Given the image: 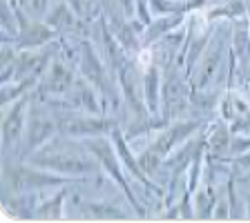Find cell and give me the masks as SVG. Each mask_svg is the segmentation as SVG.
Segmentation results:
<instances>
[{"label":"cell","mask_w":250,"mask_h":223,"mask_svg":"<svg viewBox=\"0 0 250 223\" xmlns=\"http://www.w3.org/2000/svg\"><path fill=\"white\" fill-rule=\"evenodd\" d=\"M58 134L69 139H96V136L112 134L119 127V121L109 114H89L78 109H56Z\"/></svg>","instance_id":"277c9868"},{"label":"cell","mask_w":250,"mask_h":223,"mask_svg":"<svg viewBox=\"0 0 250 223\" xmlns=\"http://www.w3.org/2000/svg\"><path fill=\"white\" fill-rule=\"evenodd\" d=\"M45 22L49 27H54L56 31H69L76 25V11L72 9L69 2H61L45 16Z\"/></svg>","instance_id":"44dd1931"},{"label":"cell","mask_w":250,"mask_h":223,"mask_svg":"<svg viewBox=\"0 0 250 223\" xmlns=\"http://www.w3.org/2000/svg\"><path fill=\"white\" fill-rule=\"evenodd\" d=\"M56 134H58L56 114H47V112L38 109L36 103L31 101L29 116H27V127H25V134H22V143H18L16 159L27 161L34 152L41 150L45 143H49Z\"/></svg>","instance_id":"52a82bcc"},{"label":"cell","mask_w":250,"mask_h":223,"mask_svg":"<svg viewBox=\"0 0 250 223\" xmlns=\"http://www.w3.org/2000/svg\"><path fill=\"white\" fill-rule=\"evenodd\" d=\"M81 217L92 221H112V219H127V212L109 201H81Z\"/></svg>","instance_id":"ac0fdd59"},{"label":"cell","mask_w":250,"mask_h":223,"mask_svg":"<svg viewBox=\"0 0 250 223\" xmlns=\"http://www.w3.org/2000/svg\"><path fill=\"white\" fill-rule=\"evenodd\" d=\"M241 181H246V183H250V172H246L244 177H241Z\"/></svg>","instance_id":"4316f807"},{"label":"cell","mask_w":250,"mask_h":223,"mask_svg":"<svg viewBox=\"0 0 250 223\" xmlns=\"http://www.w3.org/2000/svg\"><path fill=\"white\" fill-rule=\"evenodd\" d=\"M47 5H49V0H29V11L34 18L42 16L47 11Z\"/></svg>","instance_id":"d4e9b609"},{"label":"cell","mask_w":250,"mask_h":223,"mask_svg":"<svg viewBox=\"0 0 250 223\" xmlns=\"http://www.w3.org/2000/svg\"><path fill=\"white\" fill-rule=\"evenodd\" d=\"M69 5H72V9L76 11V16H83L85 14V0H67Z\"/></svg>","instance_id":"484cf974"},{"label":"cell","mask_w":250,"mask_h":223,"mask_svg":"<svg viewBox=\"0 0 250 223\" xmlns=\"http://www.w3.org/2000/svg\"><path fill=\"white\" fill-rule=\"evenodd\" d=\"M230 139L232 132L224 119L212 123V127L206 130V161H230Z\"/></svg>","instance_id":"9a60e30c"},{"label":"cell","mask_w":250,"mask_h":223,"mask_svg":"<svg viewBox=\"0 0 250 223\" xmlns=\"http://www.w3.org/2000/svg\"><path fill=\"white\" fill-rule=\"evenodd\" d=\"M78 69H81V76H85L89 83L101 92L105 107H107L109 103H116L114 89L109 85V81H112L109 72H107V67H105V62L99 58V54L94 52V47L89 41L78 42Z\"/></svg>","instance_id":"ba28073f"},{"label":"cell","mask_w":250,"mask_h":223,"mask_svg":"<svg viewBox=\"0 0 250 223\" xmlns=\"http://www.w3.org/2000/svg\"><path fill=\"white\" fill-rule=\"evenodd\" d=\"M201 127H203V121H199V119H177V121H172V123H167L147 147L161 161H166L172 152L177 150V147H181L186 141L192 139L194 132H199Z\"/></svg>","instance_id":"9c48e42d"},{"label":"cell","mask_w":250,"mask_h":223,"mask_svg":"<svg viewBox=\"0 0 250 223\" xmlns=\"http://www.w3.org/2000/svg\"><path fill=\"white\" fill-rule=\"evenodd\" d=\"M217 203L219 197L214 192V185L212 181H206L199 185V190L194 192V217L197 219H214V210H217Z\"/></svg>","instance_id":"ffe728a7"},{"label":"cell","mask_w":250,"mask_h":223,"mask_svg":"<svg viewBox=\"0 0 250 223\" xmlns=\"http://www.w3.org/2000/svg\"><path fill=\"white\" fill-rule=\"evenodd\" d=\"M250 150V134H232L230 139V159Z\"/></svg>","instance_id":"603a6c76"},{"label":"cell","mask_w":250,"mask_h":223,"mask_svg":"<svg viewBox=\"0 0 250 223\" xmlns=\"http://www.w3.org/2000/svg\"><path fill=\"white\" fill-rule=\"evenodd\" d=\"M230 163H232V167H237V172H250V150L239 156H232Z\"/></svg>","instance_id":"cb8c5ba5"},{"label":"cell","mask_w":250,"mask_h":223,"mask_svg":"<svg viewBox=\"0 0 250 223\" xmlns=\"http://www.w3.org/2000/svg\"><path fill=\"white\" fill-rule=\"evenodd\" d=\"M31 101H34L31 94H25V96H21L16 103H11L7 107L5 119H2V152L5 154H9L21 143V136L25 134Z\"/></svg>","instance_id":"7c38bea8"},{"label":"cell","mask_w":250,"mask_h":223,"mask_svg":"<svg viewBox=\"0 0 250 223\" xmlns=\"http://www.w3.org/2000/svg\"><path fill=\"white\" fill-rule=\"evenodd\" d=\"M27 161L31 165H41L45 170L74 179H92L101 170L99 159L92 152H83V147L72 143L69 136L65 134H56L49 143L34 152Z\"/></svg>","instance_id":"6da1fadb"},{"label":"cell","mask_w":250,"mask_h":223,"mask_svg":"<svg viewBox=\"0 0 250 223\" xmlns=\"http://www.w3.org/2000/svg\"><path fill=\"white\" fill-rule=\"evenodd\" d=\"M85 147H87V150L92 152L96 159H99V163H101V167H103L105 174H107V177L121 187V192L127 197L130 205L134 208L136 217H141V219L146 217V210L141 208L139 199H136L134 190H132V183L127 181V174H125L127 170H123L125 165H123V161L119 159V152H116V147H114V143H112V139L107 141L105 136H96V139H85Z\"/></svg>","instance_id":"5b68a950"},{"label":"cell","mask_w":250,"mask_h":223,"mask_svg":"<svg viewBox=\"0 0 250 223\" xmlns=\"http://www.w3.org/2000/svg\"><path fill=\"white\" fill-rule=\"evenodd\" d=\"M85 179H74L65 177L58 172L45 170L41 165H31L29 161H21V159H7L5 170H2V185H5V194H18V192H41L47 187H65L72 183H83Z\"/></svg>","instance_id":"7a4b0ae2"},{"label":"cell","mask_w":250,"mask_h":223,"mask_svg":"<svg viewBox=\"0 0 250 223\" xmlns=\"http://www.w3.org/2000/svg\"><path fill=\"white\" fill-rule=\"evenodd\" d=\"M18 14V38H16V49H41V47L52 45L58 38V31L54 27H49L47 22H38V18L22 14L21 9H16Z\"/></svg>","instance_id":"4fadbf2b"},{"label":"cell","mask_w":250,"mask_h":223,"mask_svg":"<svg viewBox=\"0 0 250 223\" xmlns=\"http://www.w3.org/2000/svg\"><path fill=\"white\" fill-rule=\"evenodd\" d=\"M230 36H232V29H228V25H221L214 29L206 52L201 54L194 72L190 74L192 92H206L217 81L219 72L226 67V52L230 47V41H228Z\"/></svg>","instance_id":"3957f363"},{"label":"cell","mask_w":250,"mask_h":223,"mask_svg":"<svg viewBox=\"0 0 250 223\" xmlns=\"http://www.w3.org/2000/svg\"><path fill=\"white\" fill-rule=\"evenodd\" d=\"M183 25V16H163L159 20H152L150 25L143 29L141 36V45L143 47H152L154 42H159L163 36H167L170 31H174L177 27Z\"/></svg>","instance_id":"d6986e66"},{"label":"cell","mask_w":250,"mask_h":223,"mask_svg":"<svg viewBox=\"0 0 250 223\" xmlns=\"http://www.w3.org/2000/svg\"><path fill=\"white\" fill-rule=\"evenodd\" d=\"M76 78H78L76 72H74V67L67 61L52 58L49 67L45 69V74H42L41 81H38L34 94H36L41 101H45V103L49 99H61V96H65V94L74 87Z\"/></svg>","instance_id":"30bf717a"},{"label":"cell","mask_w":250,"mask_h":223,"mask_svg":"<svg viewBox=\"0 0 250 223\" xmlns=\"http://www.w3.org/2000/svg\"><path fill=\"white\" fill-rule=\"evenodd\" d=\"M109 139H112V143H114L116 152H119V159L123 161L125 170L130 172V174L141 183V185H146L147 192L156 194V197H163V190H161L159 185H156L154 179H152L150 174H147V172L143 170V167H141L139 156L132 154L130 145H127V136H125V132L121 130V127H114V130H112V134H109Z\"/></svg>","instance_id":"5bb4252c"},{"label":"cell","mask_w":250,"mask_h":223,"mask_svg":"<svg viewBox=\"0 0 250 223\" xmlns=\"http://www.w3.org/2000/svg\"><path fill=\"white\" fill-rule=\"evenodd\" d=\"M103 96L85 76H78L74 87L69 89L65 96L56 99L58 109H78V112H89V114H107L105 112V103H101Z\"/></svg>","instance_id":"8fae6325"},{"label":"cell","mask_w":250,"mask_h":223,"mask_svg":"<svg viewBox=\"0 0 250 223\" xmlns=\"http://www.w3.org/2000/svg\"><path fill=\"white\" fill-rule=\"evenodd\" d=\"M107 27H109V31H112V36L121 42V47H123L130 56H136V54L143 49L141 38H139V27H130L125 20H121V18H109Z\"/></svg>","instance_id":"e0dca14e"},{"label":"cell","mask_w":250,"mask_h":223,"mask_svg":"<svg viewBox=\"0 0 250 223\" xmlns=\"http://www.w3.org/2000/svg\"><path fill=\"white\" fill-rule=\"evenodd\" d=\"M192 103V83L190 76L179 67L177 62L163 69L161 83V116L172 123L186 112V107Z\"/></svg>","instance_id":"8992f818"},{"label":"cell","mask_w":250,"mask_h":223,"mask_svg":"<svg viewBox=\"0 0 250 223\" xmlns=\"http://www.w3.org/2000/svg\"><path fill=\"white\" fill-rule=\"evenodd\" d=\"M69 194L67 185L62 187L58 194H54L52 199H47L45 203H38L36 208V217L34 219H42V221H56V219H62V201Z\"/></svg>","instance_id":"7402d4cb"},{"label":"cell","mask_w":250,"mask_h":223,"mask_svg":"<svg viewBox=\"0 0 250 223\" xmlns=\"http://www.w3.org/2000/svg\"><path fill=\"white\" fill-rule=\"evenodd\" d=\"M246 7H248V11H250V0H246Z\"/></svg>","instance_id":"83f0119b"},{"label":"cell","mask_w":250,"mask_h":223,"mask_svg":"<svg viewBox=\"0 0 250 223\" xmlns=\"http://www.w3.org/2000/svg\"><path fill=\"white\" fill-rule=\"evenodd\" d=\"M161 83H163V72L159 62H152L143 69V99H146V107L152 114L161 116Z\"/></svg>","instance_id":"2e32d148"}]
</instances>
